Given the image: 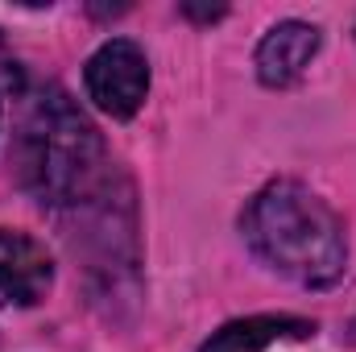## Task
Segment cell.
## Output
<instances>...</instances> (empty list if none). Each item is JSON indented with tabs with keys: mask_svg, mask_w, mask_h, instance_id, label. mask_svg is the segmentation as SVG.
<instances>
[{
	"mask_svg": "<svg viewBox=\"0 0 356 352\" xmlns=\"http://www.w3.org/2000/svg\"><path fill=\"white\" fill-rule=\"evenodd\" d=\"M17 175L42 207H79L104 186V141L67 91L46 88L29 99L17 133Z\"/></svg>",
	"mask_w": 356,
	"mask_h": 352,
	"instance_id": "6da1fadb",
	"label": "cell"
},
{
	"mask_svg": "<svg viewBox=\"0 0 356 352\" xmlns=\"http://www.w3.org/2000/svg\"><path fill=\"white\" fill-rule=\"evenodd\" d=\"M241 228L253 253L298 286H332L344 273L348 262L344 224L302 182L277 178L261 186L245 207Z\"/></svg>",
	"mask_w": 356,
	"mask_h": 352,
	"instance_id": "7a4b0ae2",
	"label": "cell"
},
{
	"mask_svg": "<svg viewBox=\"0 0 356 352\" xmlns=\"http://www.w3.org/2000/svg\"><path fill=\"white\" fill-rule=\"evenodd\" d=\"M83 83L88 95L95 99L99 112L124 120L141 108L145 91H149V63H145V50L129 38H112L104 42L95 54L88 58V71H83Z\"/></svg>",
	"mask_w": 356,
	"mask_h": 352,
	"instance_id": "3957f363",
	"label": "cell"
},
{
	"mask_svg": "<svg viewBox=\"0 0 356 352\" xmlns=\"http://www.w3.org/2000/svg\"><path fill=\"white\" fill-rule=\"evenodd\" d=\"M54 265L46 249L13 228H0V307H33L46 298Z\"/></svg>",
	"mask_w": 356,
	"mask_h": 352,
	"instance_id": "277c9868",
	"label": "cell"
},
{
	"mask_svg": "<svg viewBox=\"0 0 356 352\" xmlns=\"http://www.w3.org/2000/svg\"><path fill=\"white\" fill-rule=\"evenodd\" d=\"M315 50H319V29L315 25H307V21L273 25L257 46V79L266 88H290L294 79H302Z\"/></svg>",
	"mask_w": 356,
	"mask_h": 352,
	"instance_id": "5b68a950",
	"label": "cell"
},
{
	"mask_svg": "<svg viewBox=\"0 0 356 352\" xmlns=\"http://www.w3.org/2000/svg\"><path fill=\"white\" fill-rule=\"evenodd\" d=\"M315 336L311 319L298 315H249L236 323H224L199 352H266L282 340H307Z\"/></svg>",
	"mask_w": 356,
	"mask_h": 352,
	"instance_id": "8992f818",
	"label": "cell"
},
{
	"mask_svg": "<svg viewBox=\"0 0 356 352\" xmlns=\"http://www.w3.org/2000/svg\"><path fill=\"white\" fill-rule=\"evenodd\" d=\"M182 13H186V17H195V21H216V17H224L228 8H224V4H191V0H186V4H182Z\"/></svg>",
	"mask_w": 356,
	"mask_h": 352,
	"instance_id": "52a82bcc",
	"label": "cell"
}]
</instances>
